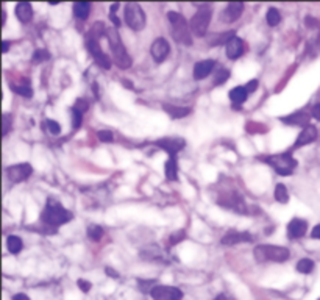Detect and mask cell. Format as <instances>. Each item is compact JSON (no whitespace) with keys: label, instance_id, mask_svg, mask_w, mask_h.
Instances as JSON below:
<instances>
[{"label":"cell","instance_id":"f907efd6","mask_svg":"<svg viewBox=\"0 0 320 300\" xmlns=\"http://www.w3.org/2000/svg\"><path fill=\"white\" fill-rule=\"evenodd\" d=\"M214 300H233L231 297H228L226 294H219Z\"/></svg>","mask_w":320,"mask_h":300},{"label":"cell","instance_id":"d6986e66","mask_svg":"<svg viewBox=\"0 0 320 300\" xmlns=\"http://www.w3.org/2000/svg\"><path fill=\"white\" fill-rule=\"evenodd\" d=\"M311 114L305 113V111H297V113H292L289 116H285V117H280V121L283 124H288V125H297V127H305L309 125V121H311Z\"/></svg>","mask_w":320,"mask_h":300},{"label":"cell","instance_id":"3957f363","mask_svg":"<svg viewBox=\"0 0 320 300\" xmlns=\"http://www.w3.org/2000/svg\"><path fill=\"white\" fill-rule=\"evenodd\" d=\"M167 19L172 25V36L177 42L183 45H192V32L188 21L185 19V16L177 13V11H169L167 13Z\"/></svg>","mask_w":320,"mask_h":300},{"label":"cell","instance_id":"7402d4cb","mask_svg":"<svg viewBox=\"0 0 320 300\" xmlns=\"http://www.w3.org/2000/svg\"><path fill=\"white\" fill-rule=\"evenodd\" d=\"M162 110L166 111L170 117L173 119H181V117H186L191 114V108L188 106H175V105H170V103H162Z\"/></svg>","mask_w":320,"mask_h":300},{"label":"cell","instance_id":"4dcf8cb0","mask_svg":"<svg viewBox=\"0 0 320 300\" xmlns=\"http://www.w3.org/2000/svg\"><path fill=\"white\" fill-rule=\"evenodd\" d=\"M297 270L300 274H311L314 270V261L309 258H303L297 263Z\"/></svg>","mask_w":320,"mask_h":300},{"label":"cell","instance_id":"681fc988","mask_svg":"<svg viewBox=\"0 0 320 300\" xmlns=\"http://www.w3.org/2000/svg\"><path fill=\"white\" fill-rule=\"evenodd\" d=\"M13 300H30V297L25 296V294H16V296L13 297Z\"/></svg>","mask_w":320,"mask_h":300},{"label":"cell","instance_id":"83f0119b","mask_svg":"<svg viewBox=\"0 0 320 300\" xmlns=\"http://www.w3.org/2000/svg\"><path fill=\"white\" fill-rule=\"evenodd\" d=\"M10 86H11L13 93L19 94V96H22V97L30 99V97L33 96V89H32L30 85H25V83H13V81H11Z\"/></svg>","mask_w":320,"mask_h":300},{"label":"cell","instance_id":"ee69618b","mask_svg":"<svg viewBox=\"0 0 320 300\" xmlns=\"http://www.w3.org/2000/svg\"><path fill=\"white\" fill-rule=\"evenodd\" d=\"M77 285H78V288H80L81 291H83V293H89L91 288H93L91 281H88V280H85V278H78V280H77Z\"/></svg>","mask_w":320,"mask_h":300},{"label":"cell","instance_id":"2e32d148","mask_svg":"<svg viewBox=\"0 0 320 300\" xmlns=\"http://www.w3.org/2000/svg\"><path fill=\"white\" fill-rule=\"evenodd\" d=\"M253 241V234L249 232H236V230H230L228 233L224 234L222 238V244L224 245H236L241 242H252Z\"/></svg>","mask_w":320,"mask_h":300},{"label":"cell","instance_id":"30bf717a","mask_svg":"<svg viewBox=\"0 0 320 300\" xmlns=\"http://www.w3.org/2000/svg\"><path fill=\"white\" fill-rule=\"evenodd\" d=\"M153 300H181L183 293L181 289L175 286H167V285H157L150 293Z\"/></svg>","mask_w":320,"mask_h":300},{"label":"cell","instance_id":"1f68e13d","mask_svg":"<svg viewBox=\"0 0 320 300\" xmlns=\"http://www.w3.org/2000/svg\"><path fill=\"white\" fill-rule=\"evenodd\" d=\"M86 233H88V238L89 239L100 241V239H102V236H103V229L100 225H89Z\"/></svg>","mask_w":320,"mask_h":300},{"label":"cell","instance_id":"7bdbcfd3","mask_svg":"<svg viewBox=\"0 0 320 300\" xmlns=\"http://www.w3.org/2000/svg\"><path fill=\"white\" fill-rule=\"evenodd\" d=\"M305 25L308 29H320V22L313 16H306L305 17Z\"/></svg>","mask_w":320,"mask_h":300},{"label":"cell","instance_id":"b9f144b4","mask_svg":"<svg viewBox=\"0 0 320 300\" xmlns=\"http://www.w3.org/2000/svg\"><path fill=\"white\" fill-rule=\"evenodd\" d=\"M183 239H186V232H185V230H178L177 233L170 234V245L178 244V242H181Z\"/></svg>","mask_w":320,"mask_h":300},{"label":"cell","instance_id":"5bb4252c","mask_svg":"<svg viewBox=\"0 0 320 300\" xmlns=\"http://www.w3.org/2000/svg\"><path fill=\"white\" fill-rule=\"evenodd\" d=\"M150 53H152V58L157 61V63H162L169 57L170 53V45L169 42L164 39V38H157L153 41L152 47H150Z\"/></svg>","mask_w":320,"mask_h":300},{"label":"cell","instance_id":"ab89813d","mask_svg":"<svg viewBox=\"0 0 320 300\" xmlns=\"http://www.w3.org/2000/svg\"><path fill=\"white\" fill-rule=\"evenodd\" d=\"M309 50H311V57H316L320 53V33L313 39V42H311V49Z\"/></svg>","mask_w":320,"mask_h":300},{"label":"cell","instance_id":"7c38bea8","mask_svg":"<svg viewBox=\"0 0 320 300\" xmlns=\"http://www.w3.org/2000/svg\"><path fill=\"white\" fill-rule=\"evenodd\" d=\"M157 147L166 150L170 157H177V153L186 147V141L183 138H161L153 142Z\"/></svg>","mask_w":320,"mask_h":300},{"label":"cell","instance_id":"484cf974","mask_svg":"<svg viewBox=\"0 0 320 300\" xmlns=\"http://www.w3.org/2000/svg\"><path fill=\"white\" fill-rule=\"evenodd\" d=\"M6 247H8V250H10V253L17 255V253L22 250L24 242H22V239L19 238V236L10 234V236H8V239H6Z\"/></svg>","mask_w":320,"mask_h":300},{"label":"cell","instance_id":"277c9868","mask_svg":"<svg viewBox=\"0 0 320 300\" xmlns=\"http://www.w3.org/2000/svg\"><path fill=\"white\" fill-rule=\"evenodd\" d=\"M253 253H255V260L258 263H266V261L285 263L290 258L289 249L281 247V245H270V244L256 245Z\"/></svg>","mask_w":320,"mask_h":300},{"label":"cell","instance_id":"cb8c5ba5","mask_svg":"<svg viewBox=\"0 0 320 300\" xmlns=\"http://www.w3.org/2000/svg\"><path fill=\"white\" fill-rule=\"evenodd\" d=\"M164 174H166V178L169 181L178 180V161H177V157H170L166 161V165H164Z\"/></svg>","mask_w":320,"mask_h":300},{"label":"cell","instance_id":"816d5d0a","mask_svg":"<svg viewBox=\"0 0 320 300\" xmlns=\"http://www.w3.org/2000/svg\"><path fill=\"white\" fill-rule=\"evenodd\" d=\"M10 45H11V42H10V41H3V53H6V52H8V49H10Z\"/></svg>","mask_w":320,"mask_h":300},{"label":"cell","instance_id":"d4e9b609","mask_svg":"<svg viewBox=\"0 0 320 300\" xmlns=\"http://www.w3.org/2000/svg\"><path fill=\"white\" fill-rule=\"evenodd\" d=\"M72 11H74V16L80 21H86L91 13V3L89 2H75L74 6H72Z\"/></svg>","mask_w":320,"mask_h":300},{"label":"cell","instance_id":"c3c4849f","mask_svg":"<svg viewBox=\"0 0 320 300\" xmlns=\"http://www.w3.org/2000/svg\"><path fill=\"white\" fill-rule=\"evenodd\" d=\"M105 272H106V275H109L111 278H119V272L114 270V269H111V267H106Z\"/></svg>","mask_w":320,"mask_h":300},{"label":"cell","instance_id":"7dc6e473","mask_svg":"<svg viewBox=\"0 0 320 300\" xmlns=\"http://www.w3.org/2000/svg\"><path fill=\"white\" fill-rule=\"evenodd\" d=\"M311 238H314V239H320V224H317L313 232H311Z\"/></svg>","mask_w":320,"mask_h":300},{"label":"cell","instance_id":"9c48e42d","mask_svg":"<svg viewBox=\"0 0 320 300\" xmlns=\"http://www.w3.org/2000/svg\"><path fill=\"white\" fill-rule=\"evenodd\" d=\"M86 49H88V52L91 53V57L94 58V61L100 67L105 69V70L111 69L113 63H111V60H109V57L106 55V53L102 50V47H100V44H98L97 39L86 36Z\"/></svg>","mask_w":320,"mask_h":300},{"label":"cell","instance_id":"60d3db41","mask_svg":"<svg viewBox=\"0 0 320 300\" xmlns=\"http://www.w3.org/2000/svg\"><path fill=\"white\" fill-rule=\"evenodd\" d=\"M97 138L102 142H113L114 141V134L111 132H108V130H102V132L97 133Z\"/></svg>","mask_w":320,"mask_h":300},{"label":"cell","instance_id":"11a10c76","mask_svg":"<svg viewBox=\"0 0 320 300\" xmlns=\"http://www.w3.org/2000/svg\"><path fill=\"white\" fill-rule=\"evenodd\" d=\"M5 21H6V11L3 10V11H2V25L5 24Z\"/></svg>","mask_w":320,"mask_h":300},{"label":"cell","instance_id":"f35d334b","mask_svg":"<svg viewBox=\"0 0 320 300\" xmlns=\"http://www.w3.org/2000/svg\"><path fill=\"white\" fill-rule=\"evenodd\" d=\"M72 108H75V110L80 111V113H86L89 110V102H88L86 99H78L77 102H75V105L72 106Z\"/></svg>","mask_w":320,"mask_h":300},{"label":"cell","instance_id":"6da1fadb","mask_svg":"<svg viewBox=\"0 0 320 300\" xmlns=\"http://www.w3.org/2000/svg\"><path fill=\"white\" fill-rule=\"evenodd\" d=\"M106 39L109 44V50H111V57H113L114 65L119 69H130L133 65V60L130 55H128L125 45L121 39V34H119L116 27H108Z\"/></svg>","mask_w":320,"mask_h":300},{"label":"cell","instance_id":"ffe728a7","mask_svg":"<svg viewBox=\"0 0 320 300\" xmlns=\"http://www.w3.org/2000/svg\"><path fill=\"white\" fill-rule=\"evenodd\" d=\"M214 66H216V61H214V60L198 61L197 65L194 66V78H195V80H203V78H206V77L213 72Z\"/></svg>","mask_w":320,"mask_h":300},{"label":"cell","instance_id":"f5cc1de1","mask_svg":"<svg viewBox=\"0 0 320 300\" xmlns=\"http://www.w3.org/2000/svg\"><path fill=\"white\" fill-rule=\"evenodd\" d=\"M117 8H119V3L111 5V8H109V13H116V11H117Z\"/></svg>","mask_w":320,"mask_h":300},{"label":"cell","instance_id":"bcb514c9","mask_svg":"<svg viewBox=\"0 0 320 300\" xmlns=\"http://www.w3.org/2000/svg\"><path fill=\"white\" fill-rule=\"evenodd\" d=\"M311 116H313L316 121H320V102L316 103V105L313 106V111H311Z\"/></svg>","mask_w":320,"mask_h":300},{"label":"cell","instance_id":"ba28073f","mask_svg":"<svg viewBox=\"0 0 320 300\" xmlns=\"http://www.w3.org/2000/svg\"><path fill=\"white\" fill-rule=\"evenodd\" d=\"M217 203L221 206L228 208V210H233L236 213H242V214L249 213V208H247L242 196L237 193V191H228V193H225L224 196L217 199Z\"/></svg>","mask_w":320,"mask_h":300},{"label":"cell","instance_id":"db71d44e","mask_svg":"<svg viewBox=\"0 0 320 300\" xmlns=\"http://www.w3.org/2000/svg\"><path fill=\"white\" fill-rule=\"evenodd\" d=\"M93 89H94V94H96V97H98V86H97V83H94V85H93Z\"/></svg>","mask_w":320,"mask_h":300},{"label":"cell","instance_id":"8d00e7d4","mask_svg":"<svg viewBox=\"0 0 320 300\" xmlns=\"http://www.w3.org/2000/svg\"><path fill=\"white\" fill-rule=\"evenodd\" d=\"M2 121H3V130H2V134L6 136L8 132H10V130H11V127H13V116H11V114H8V113H5V114L2 116Z\"/></svg>","mask_w":320,"mask_h":300},{"label":"cell","instance_id":"9a60e30c","mask_svg":"<svg viewBox=\"0 0 320 300\" xmlns=\"http://www.w3.org/2000/svg\"><path fill=\"white\" fill-rule=\"evenodd\" d=\"M308 230V222L305 219H300V217H294L289 224H288V238L289 239H300L306 234Z\"/></svg>","mask_w":320,"mask_h":300},{"label":"cell","instance_id":"44dd1931","mask_svg":"<svg viewBox=\"0 0 320 300\" xmlns=\"http://www.w3.org/2000/svg\"><path fill=\"white\" fill-rule=\"evenodd\" d=\"M16 16L22 24H29L33 19V8L29 2H19L16 5Z\"/></svg>","mask_w":320,"mask_h":300},{"label":"cell","instance_id":"f1b7e54d","mask_svg":"<svg viewBox=\"0 0 320 300\" xmlns=\"http://www.w3.org/2000/svg\"><path fill=\"white\" fill-rule=\"evenodd\" d=\"M273 196H275V200L280 203H288L289 202V193H288V188L283 185V183H278L275 186V191H273Z\"/></svg>","mask_w":320,"mask_h":300},{"label":"cell","instance_id":"5b68a950","mask_svg":"<svg viewBox=\"0 0 320 300\" xmlns=\"http://www.w3.org/2000/svg\"><path fill=\"white\" fill-rule=\"evenodd\" d=\"M262 161H266L267 165H270L275 169L277 174L280 175H290L294 169L297 167V160L292 157L290 152L278 153V155H269V157H259Z\"/></svg>","mask_w":320,"mask_h":300},{"label":"cell","instance_id":"f546056e","mask_svg":"<svg viewBox=\"0 0 320 300\" xmlns=\"http://www.w3.org/2000/svg\"><path fill=\"white\" fill-rule=\"evenodd\" d=\"M266 21L270 27H277L280 22H281V14L277 8H269L267 10V14H266Z\"/></svg>","mask_w":320,"mask_h":300},{"label":"cell","instance_id":"e0dca14e","mask_svg":"<svg viewBox=\"0 0 320 300\" xmlns=\"http://www.w3.org/2000/svg\"><path fill=\"white\" fill-rule=\"evenodd\" d=\"M244 11V3L242 2H230L222 13V21L225 24H233L241 17Z\"/></svg>","mask_w":320,"mask_h":300},{"label":"cell","instance_id":"9f6ffc18","mask_svg":"<svg viewBox=\"0 0 320 300\" xmlns=\"http://www.w3.org/2000/svg\"><path fill=\"white\" fill-rule=\"evenodd\" d=\"M317 300H320V297H319V299H317Z\"/></svg>","mask_w":320,"mask_h":300},{"label":"cell","instance_id":"ac0fdd59","mask_svg":"<svg viewBox=\"0 0 320 300\" xmlns=\"http://www.w3.org/2000/svg\"><path fill=\"white\" fill-rule=\"evenodd\" d=\"M226 57L230 60H237L244 55V50H245V45L244 41L239 38V36H233V38L226 42Z\"/></svg>","mask_w":320,"mask_h":300},{"label":"cell","instance_id":"52a82bcc","mask_svg":"<svg viewBox=\"0 0 320 300\" xmlns=\"http://www.w3.org/2000/svg\"><path fill=\"white\" fill-rule=\"evenodd\" d=\"M124 19H125V24L130 27L131 30H136L139 32L145 27V13L142 10V6L136 2H128L125 5V10H124Z\"/></svg>","mask_w":320,"mask_h":300},{"label":"cell","instance_id":"7a4b0ae2","mask_svg":"<svg viewBox=\"0 0 320 300\" xmlns=\"http://www.w3.org/2000/svg\"><path fill=\"white\" fill-rule=\"evenodd\" d=\"M74 219V214H72L69 210H66L58 200L55 199H49L47 203H45V208L41 213V222L44 225L49 227H58L63 224H67Z\"/></svg>","mask_w":320,"mask_h":300},{"label":"cell","instance_id":"8fae6325","mask_svg":"<svg viewBox=\"0 0 320 300\" xmlns=\"http://www.w3.org/2000/svg\"><path fill=\"white\" fill-rule=\"evenodd\" d=\"M32 174H33V167L29 163H19V165H13L10 167H6V175L13 183L25 181Z\"/></svg>","mask_w":320,"mask_h":300},{"label":"cell","instance_id":"8992f818","mask_svg":"<svg viewBox=\"0 0 320 300\" xmlns=\"http://www.w3.org/2000/svg\"><path fill=\"white\" fill-rule=\"evenodd\" d=\"M213 17V10L209 5H202L197 10V13L192 16V19L189 21L191 32L195 36H205L208 32L209 22H211Z\"/></svg>","mask_w":320,"mask_h":300},{"label":"cell","instance_id":"4316f807","mask_svg":"<svg viewBox=\"0 0 320 300\" xmlns=\"http://www.w3.org/2000/svg\"><path fill=\"white\" fill-rule=\"evenodd\" d=\"M106 32H108V27L103 24V22H96L93 27H91V30L86 36H89V38H94V39H100L102 36H106Z\"/></svg>","mask_w":320,"mask_h":300},{"label":"cell","instance_id":"d6a6232c","mask_svg":"<svg viewBox=\"0 0 320 300\" xmlns=\"http://www.w3.org/2000/svg\"><path fill=\"white\" fill-rule=\"evenodd\" d=\"M50 60V53L45 50V49H38V50H34V53H33V57H32V61L34 63H44V61H49Z\"/></svg>","mask_w":320,"mask_h":300},{"label":"cell","instance_id":"603a6c76","mask_svg":"<svg viewBox=\"0 0 320 300\" xmlns=\"http://www.w3.org/2000/svg\"><path fill=\"white\" fill-rule=\"evenodd\" d=\"M230 100L233 102L234 108H241V105L247 100V96H249V93H247V89L245 86H236L230 91Z\"/></svg>","mask_w":320,"mask_h":300},{"label":"cell","instance_id":"4fadbf2b","mask_svg":"<svg viewBox=\"0 0 320 300\" xmlns=\"http://www.w3.org/2000/svg\"><path fill=\"white\" fill-rule=\"evenodd\" d=\"M319 138V130H317V127L314 125H306L303 130H301V133L297 136V139L294 142V147L292 149H300V147H305V145L308 144H313L316 139Z\"/></svg>","mask_w":320,"mask_h":300},{"label":"cell","instance_id":"f6af8a7d","mask_svg":"<svg viewBox=\"0 0 320 300\" xmlns=\"http://www.w3.org/2000/svg\"><path fill=\"white\" fill-rule=\"evenodd\" d=\"M258 85H259V83H258V80H250L249 83L245 85V89H247V93H249V94H253L255 91L258 89Z\"/></svg>","mask_w":320,"mask_h":300},{"label":"cell","instance_id":"d590c367","mask_svg":"<svg viewBox=\"0 0 320 300\" xmlns=\"http://www.w3.org/2000/svg\"><path fill=\"white\" fill-rule=\"evenodd\" d=\"M44 125H45V129H47V132H49L50 134L58 136V134L61 133V127H60V124H58L57 121L49 119V121H45V122H44Z\"/></svg>","mask_w":320,"mask_h":300},{"label":"cell","instance_id":"74e56055","mask_svg":"<svg viewBox=\"0 0 320 300\" xmlns=\"http://www.w3.org/2000/svg\"><path fill=\"white\" fill-rule=\"evenodd\" d=\"M81 121H83V113H80L75 110V108H72V125H74L75 130L80 129Z\"/></svg>","mask_w":320,"mask_h":300},{"label":"cell","instance_id":"e575fe53","mask_svg":"<svg viewBox=\"0 0 320 300\" xmlns=\"http://www.w3.org/2000/svg\"><path fill=\"white\" fill-rule=\"evenodd\" d=\"M138 286L142 293H152V289L157 286V281L155 280H138Z\"/></svg>","mask_w":320,"mask_h":300},{"label":"cell","instance_id":"836d02e7","mask_svg":"<svg viewBox=\"0 0 320 300\" xmlns=\"http://www.w3.org/2000/svg\"><path fill=\"white\" fill-rule=\"evenodd\" d=\"M230 78V70H226V69H221L216 74V77H214V80H213V85L214 86H221V85H224L225 81Z\"/></svg>","mask_w":320,"mask_h":300}]
</instances>
